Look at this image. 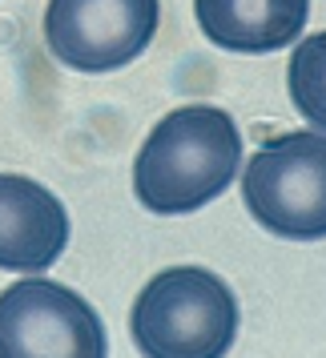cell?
Returning <instances> with one entry per match:
<instances>
[{"label":"cell","instance_id":"cell-1","mask_svg":"<svg viewBox=\"0 0 326 358\" xmlns=\"http://www.w3.org/2000/svg\"><path fill=\"white\" fill-rule=\"evenodd\" d=\"M242 133L213 105H185L149 129L133 162V194L153 213H194L238 178Z\"/></svg>","mask_w":326,"mask_h":358},{"label":"cell","instance_id":"cell-2","mask_svg":"<svg viewBox=\"0 0 326 358\" xmlns=\"http://www.w3.org/2000/svg\"><path fill=\"white\" fill-rule=\"evenodd\" d=\"M129 330L149 358H218L238 338V302L218 274L173 266L137 294Z\"/></svg>","mask_w":326,"mask_h":358},{"label":"cell","instance_id":"cell-3","mask_svg":"<svg viewBox=\"0 0 326 358\" xmlns=\"http://www.w3.org/2000/svg\"><path fill=\"white\" fill-rule=\"evenodd\" d=\"M242 197L250 217L286 242L326 238V137L294 129L270 137L246 162Z\"/></svg>","mask_w":326,"mask_h":358},{"label":"cell","instance_id":"cell-4","mask_svg":"<svg viewBox=\"0 0 326 358\" xmlns=\"http://www.w3.org/2000/svg\"><path fill=\"white\" fill-rule=\"evenodd\" d=\"M105 350V326L77 290L20 278L0 294V358H101Z\"/></svg>","mask_w":326,"mask_h":358},{"label":"cell","instance_id":"cell-5","mask_svg":"<svg viewBox=\"0 0 326 358\" xmlns=\"http://www.w3.org/2000/svg\"><path fill=\"white\" fill-rule=\"evenodd\" d=\"M157 20V0H49L45 45L77 73H113L149 49Z\"/></svg>","mask_w":326,"mask_h":358},{"label":"cell","instance_id":"cell-6","mask_svg":"<svg viewBox=\"0 0 326 358\" xmlns=\"http://www.w3.org/2000/svg\"><path fill=\"white\" fill-rule=\"evenodd\" d=\"M69 245V213L52 189L0 173V270L45 274Z\"/></svg>","mask_w":326,"mask_h":358},{"label":"cell","instance_id":"cell-7","mask_svg":"<svg viewBox=\"0 0 326 358\" xmlns=\"http://www.w3.org/2000/svg\"><path fill=\"white\" fill-rule=\"evenodd\" d=\"M197 24L218 49L274 52L302 36L310 0H194Z\"/></svg>","mask_w":326,"mask_h":358},{"label":"cell","instance_id":"cell-8","mask_svg":"<svg viewBox=\"0 0 326 358\" xmlns=\"http://www.w3.org/2000/svg\"><path fill=\"white\" fill-rule=\"evenodd\" d=\"M286 89H290L294 109L306 117L310 125H318L326 133V33L306 36L290 52Z\"/></svg>","mask_w":326,"mask_h":358}]
</instances>
